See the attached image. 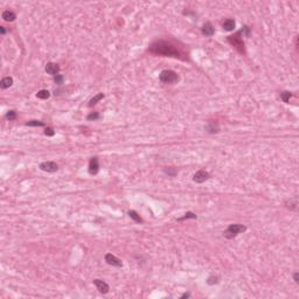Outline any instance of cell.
Segmentation results:
<instances>
[{
	"mask_svg": "<svg viewBox=\"0 0 299 299\" xmlns=\"http://www.w3.org/2000/svg\"><path fill=\"white\" fill-rule=\"evenodd\" d=\"M12 84H13V78L12 77H4L1 80V82H0V87H1V89H7Z\"/></svg>",
	"mask_w": 299,
	"mask_h": 299,
	"instance_id": "13",
	"label": "cell"
},
{
	"mask_svg": "<svg viewBox=\"0 0 299 299\" xmlns=\"http://www.w3.org/2000/svg\"><path fill=\"white\" fill-rule=\"evenodd\" d=\"M45 135L49 136V137H53V136L55 135V131H54V129H53V127H46Z\"/></svg>",
	"mask_w": 299,
	"mask_h": 299,
	"instance_id": "26",
	"label": "cell"
},
{
	"mask_svg": "<svg viewBox=\"0 0 299 299\" xmlns=\"http://www.w3.org/2000/svg\"><path fill=\"white\" fill-rule=\"evenodd\" d=\"M209 177L210 175L208 172H206L203 170H200V171H198L194 174L193 180H194L195 182H198V184H202V182H204V181H207V180L209 179Z\"/></svg>",
	"mask_w": 299,
	"mask_h": 299,
	"instance_id": "7",
	"label": "cell"
},
{
	"mask_svg": "<svg viewBox=\"0 0 299 299\" xmlns=\"http://www.w3.org/2000/svg\"><path fill=\"white\" fill-rule=\"evenodd\" d=\"M54 82L56 84H62L63 83V76L60 74H57L56 76H54Z\"/></svg>",
	"mask_w": 299,
	"mask_h": 299,
	"instance_id": "25",
	"label": "cell"
},
{
	"mask_svg": "<svg viewBox=\"0 0 299 299\" xmlns=\"http://www.w3.org/2000/svg\"><path fill=\"white\" fill-rule=\"evenodd\" d=\"M228 41H229L235 48H237L241 53L244 52V42H243V40L239 37V33H237L236 35H234V36L228 37Z\"/></svg>",
	"mask_w": 299,
	"mask_h": 299,
	"instance_id": "4",
	"label": "cell"
},
{
	"mask_svg": "<svg viewBox=\"0 0 299 299\" xmlns=\"http://www.w3.org/2000/svg\"><path fill=\"white\" fill-rule=\"evenodd\" d=\"M293 279H294V282H296V283L298 284V283H299V273H298V272H296V273L293 275Z\"/></svg>",
	"mask_w": 299,
	"mask_h": 299,
	"instance_id": "28",
	"label": "cell"
},
{
	"mask_svg": "<svg viewBox=\"0 0 299 299\" xmlns=\"http://www.w3.org/2000/svg\"><path fill=\"white\" fill-rule=\"evenodd\" d=\"M59 71H60L59 64L53 63V62L47 63V66H46V73H47V74L53 75V76H56V75L59 74Z\"/></svg>",
	"mask_w": 299,
	"mask_h": 299,
	"instance_id": "10",
	"label": "cell"
},
{
	"mask_svg": "<svg viewBox=\"0 0 299 299\" xmlns=\"http://www.w3.org/2000/svg\"><path fill=\"white\" fill-rule=\"evenodd\" d=\"M191 297V293H188V292H186V293H184L182 296H181V299H184V298H189Z\"/></svg>",
	"mask_w": 299,
	"mask_h": 299,
	"instance_id": "29",
	"label": "cell"
},
{
	"mask_svg": "<svg viewBox=\"0 0 299 299\" xmlns=\"http://www.w3.org/2000/svg\"><path fill=\"white\" fill-rule=\"evenodd\" d=\"M129 216L131 217L133 221H136L137 223H143V222H144L142 217L139 216V215H138V213L135 211V210H130V211H129Z\"/></svg>",
	"mask_w": 299,
	"mask_h": 299,
	"instance_id": "16",
	"label": "cell"
},
{
	"mask_svg": "<svg viewBox=\"0 0 299 299\" xmlns=\"http://www.w3.org/2000/svg\"><path fill=\"white\" fill-rule=\"evenodd\" d=\"M40 170L45 171V172H56L59 170V166L54 161H45L40 164Z\"/></svg>",
	"mask_w": 299,
	"mask_h": 299,
	"instance_id": "6",
	"label": "cell"
},
{
	"mask_svg": "<svg viewBox=\"0 0 299 299\" xmlns=\"http://www.w3.org/2000/svg\"><path fill=\"white\" fill-rule=\"evenodd\" d=\"M6 118L8 120H14L16 118V112L14 110H9V111L6 113Z\"/></svg>",
	"mask_w": 299,
	"mask_h": 299,
	"instance_id": "22",
	"label": "cell"
},
{
	"mask_svg": "<svg viewBox=\"0 0 299 299\" xmlns=\"http://www.w3.org/2000/svg\"><path fill=\"white\" fill-rule=\"evenodd\" d=\"M103 98H104V94H97L96 96H94V97L90 99V102H89V104L88 105H89L90 108H92L94 105H96L98 102H99L101 99H103Z\"/></svg>",
	"mask_w": 299,
	"mask_h": 299,
	"instance_id": "15",
	"label": "cell"
},
{
	"mask_svg": "<svg viewBox=\"0 0 299 299\" xmlns=\"http://www.w3.org/2000/svg\"><path fill=\"white\" fill-rule=\"evenodd\" d=\"M292 94L291 92H289V91H284V92H282L280 94V99L284 102V103H289L290 102V98H291Z\"/></svg>",
	"mask_w": 299,
	"mask_h": 299,
	"instance_id": "19",
	"label": "cell"
},
{
	"mask_svg": "<svg viewBox=\"0 0 299 299\" xmlns=\"http://www.w3.org/2000/svg\"><path fill=\"white\" fill-rule=\"evenodd\" d=\"M246 230H247V227L243 225V224H239V223L230 224L227 228V230L223 232V235L224 237H227V239H234L236 235H239L241 232H244Z\"/></svg>",
	"mask_w": 299,
	"mask_h": 299,
	"instance_id": "2",
	"label": "cell"
},
{
	"mask_svg": "<svg viewBox=\"0 0 299 299\" xmlns=\"http://www.w3.org/2000/svg\"><path fill=\"white\" fill-rule=\"evenodd\" d=\"M105 262H106L109 265L116 266V268H122V266H123V262H122V259H119L118 257H116L115 255H112V254L105 255Z\"/></svg>",
	"mask_w": 299,
	"mask_h": 299,
	"instance_id": "5",
	"label": "cell"
},
{
	"mask_svg": "<svg viewBox=\"0 0 299 299\" xmlns=\"http://www.w3.org/2000/svg\"><path fill=\"white\" fill-rule=\"evenodd\" d=\"M202 34L206 35V36H213V34H214V27L211 26V23L207 22L203 25V27H202Z\"/></svg>",
	"mask_w": 299,
	"mask_h": 299,
	"instance_id": "11",
	"label": "cell"
},
{
	"mask_svg": "<svg viewBox=\"0 0 299 299\" xmlns=\"http://www.w3.org/2000/svg\"><path fill=\"white\" fill-rule=\"evenodd\" d=\"M0 32H1V34H2V35L6 33V29H5V27H4V26H1V27H0Z\"/></svg>",
	"mask_w": 299,
	"mask_h": 299,
	"instance_id": "30",
	"label": "cell"
},
{
	"mask_svg": "<svg viewBox=\"0 0 299 299\" xmlns=\"http://www.w3.org/2000/svg\"><path fill=\"white\" fill-rule=\"evenodd\" d=\"M235 25H236V23H235V20H232V19H227V20L223 22V25H222V27H223L225 30L230 32V30H232L235 28Z\"/></svg>",
	"mask_w": 299,
	"mask_h": 299,
	"instance_id": "14",
	"label": "cell"
},
{
	"mask_svg": "<svg viewBox=\"0 0 299 299\" xmlns=\"http://www.w3.org/2000/svg\"><path fill=\"white\" fill-rule=\"evenodd\" d=\"M216 279H217L216 277H209V278H208V284H209V285L216 284V283H217Z\"/></svg>",
	"mask_w": 299,
	"mask_h": 299,
	"instance_id": "27",
	"label": "cell"
},
{
	"mask_svg": "<svg viewBox=\"0 0 299 299\" xmlns=\"http://www.w3.org/2000/svg\"><path fill=\"white\" fill-rule=\"evenodd\" d=\"M206 130L209 133H215V132H218V126H217L214 122H209V124L206 126Z\"/></svg>",
	"mask_w": 299,
	"mask_h": 299,
	"instance_id": "17",
	"label": "cell"
},
{
	"mask_svg": "<svg viewBox=\"0 0 299 299\" xmlns=\"http://www.w3.org/2000/svg\"><path fill=\"white\" fill-rule=\"evenodd\" d=\"M2 19L5 21H7V22H12V21H14L16 19V15L12 11H4L2 12Z\"/></svg>",
	"mask_w": 299,
	"mask_h": 299,
	"instance_id": "12",
	"label": "cell"
},
{
	"mask_svg": "<svg viewBox=\"0 0 299 299\" xmlns=\"http://www.w3.org/2000/svg\"><path fill=\"white\" fill-rule=\"evenodd\" d=\"M159 80L166 84H172V83L178 82L179 76L173 70H163L159 75Z\"/></svg>",
	"mask_w": 299,
	"mask_h": 299,
	"instance_id": "3",
	"label": "cell"
},
{
	"mask_svg": "<svg viewBox=\"0 0 299 299\" xmlns=\"http://www.w3.org/2000/svg\"><path fill=\"white\" fill-rule=\"evenodd\" d=\"M94 284L96 285V287H97V290L101 293H108L109 290H110V286L108 285V283H105L104 280H101V279H95L94 280Z\"/></svg>",
	"mask_w": 299,
	"mask_h": 299,
	"instance_id": "9",
	"label": "cell"
},
{
	"mask_svg": "<svg viewBox=\"0 0 299 299\" xmlns=\"http://www.w3.org/2000/svg\"><path fill=\"white\" fill-rule=\"evenodd\" d=\"M164 172L167 174V175H170V177H175L177 175V170L175 168H173V167H167V168H165Z\"/></svg>",
	"mask_w": 299,
	"mask_h": 299,
	"instance_id": "21",
	"label": "cell"
},
{
	"mask_svg": "<svg viewBox=\"0 0 299 299\" xmlns=\"http://www.w3.org/2000/svg\"><path fill=\"white\" fill-rule=\"evenodd\" d=\"M150 52L154 55H161L166 57H179L180 55V53L174 46L163 40H159L152 43L150 47Z\"/></svg>",
	"mask_w": 299,
	"mask_h": 299,
	"instance_id": "1",
	"label": "cell"
},
{
	"mask_svg": "<svg viewBox=\"0 0 299 299\" xmlns=\"http://www.w3.org/2000/svg\"><path fill=\"white\" fill-rule=\"evenodd\" d=\"M49 96H50V92L46 89L40 90L36 94V97L40 98V99H47V98H49Z\"/></svg>",
	"mask_w": 299,
	"mask_h": 299,
	"instance_id": "18",
	"label": "cell"
},
{
	"mask_svg": "<svg viewBox=\"0 0 299 299\" xmlns=\"http://www.w3.org/2000/svg\"><path fill=\"white\" fill-rule=\"evenodd\" d=\"M27 126H45V123L40 122V120H29L26 123Z\"/></svg>",
	"mask_w": 299,
	"mask_h": 299,
	"instance_id": "20",
	"label": "cell"
},
{
	"mask_svg": "<svg viewBox=\"0 0 299 299\" xmlns=\"http://www.w3.org/2000/svg\"><path fill=\"white\" fill-rule=\"evenodd\" d=\"M99 113L98 112H92V113H90L89 116H88V120H97L99 119Z\"/></svg>",
	"mask_w": 299,
	"mask_h": 299,
	"instance_id": "23",
	"label": "cell"
},
{
	"mask_svg": "<svg viewBox=\"0 0 299 299\" xmlns=\"http://www.w3.org/2000/svg\"><path fill=\"white\" fill-rule=\"evenodd\" d=\"M187 218H196V215L194 213H186L184 217H180L179 221H182V220H187Z\"/></svg>",
	"mask_w": 299,
	"mask_h": 299,
	"instance_id": "24",
	"label": "cell"
},
{
	"mask_svg": "<svg viewBox=\"0 0 299 299\" xmlns=\"http://www.w3.org/2000/svg\"><path fill=\"white\" fill-rule=\"evenodd\" d=\"M99 171V163H98V159L96 157L91 158L89 163V174L91 175H96Z\"/></svg>",
	"mask_w": 299,
	"mask_h": 299,
	"instance_id": "8",
	"label": "cell"
}]
</instances>
